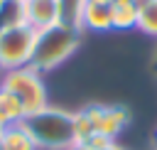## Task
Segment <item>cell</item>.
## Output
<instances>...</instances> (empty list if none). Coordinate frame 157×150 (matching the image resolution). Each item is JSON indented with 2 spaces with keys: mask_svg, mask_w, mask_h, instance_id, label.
Listing matches in <instances>:
<instances>
[{
  "mask_svg": "<svg viewBox=\"0 0 157 150\" xmlns=\"http://www.w3.org/2000/svg\"><path fill=\"white\" fill-rule=\"evenodd\" d=\"M22 125L42 150H69L76 143V113L64 108L47 106L42 111L27 113Z\"/></svg>",
  "mask_w": 157,
  "mask_h": 150,
  "instance_id": "obj_1",
  "label": "cell"
},
{
  "mask_svg": "<svg viewBox=\"0 0 157 150\" xmlns=\"http://www.w3.org/2000/svg\"><path fill=\"white\" fill-rule=\"evenodd\" d=\"M78 39H81V30L69 27L64 22H56L47 30H39L37 39H34V52H32L29 66L39 74L56 69L61 61H66L78 49Z\"/></svg>",
  "mask_w": 157,
  "mask_h": 150,
  "instance_id": "obj_2",
  "label": "cell"
},
{
  "mask_svg": "<svg viewBox=\"0 0 157 150\" xmlns=\"http://www.w3.org/2000/svg\"><path fill=\"white\" fill-rule=\"evenodd\" d=\"M0 86L7 89L10 93H15V96L20 98L25 113H34V111L47 108V89H44L42 74L34 71L32 66H22V69L5 71Z\"/></svg>",
  "mask_w": 157,
  "mask_h": 150,
  "instance_id": "obj_3",
  "label": "cell"
},
{
  "mask_svg": "<svg viewBox=\"0 0 157 150\" xmlns=\"http://www.w3.org/2000/svg\"><path fill=\"white\" fill-rule=\"evenodd\" d=\"M34 39H37V32L25 22H17L10 30H5L0 34V69L12 71V69L29 66Z\"/></svg>",
  "mask_w": 157,
  "mask_h": 150,
  "instance_id": "obj_4",
  "label": "cell"
},
{
  "mask_svg": "<svg viewBox=\"0 0 157 150\" xmlns=\"http://www.w3.org/2000/svg\"><path fill=\"white\" fill-rule=\"evenodd\" d=\"M83 116L88 118L93 135L98 133V135H105V138H113V140H115L118 133H123V128L130 120V113L123 106H86Z\"/></svg>",
  "mask_w": 157,
  "mask_h": 150,
  "instance_id": "obj_5",
  "label": "cell"
},
{
  "mask_svg": "<svg viewBox=\"0 0 157 150\" xmlns=\"http://www.w3.org/2000/svg\"><path fill=\"white\" fill-rule=\"evenodd\" d=\"M22 22L34 32L47 30L59 22V2L56 0H22Z\"/></svg>",
  "mask_w": 157,
  "mask_h": 150,
  "instance_id": "obj_6",
  "label": "cell"
},
{
  "mask_svg": "<svg viewBox=\"0 0 157 150\" xmlns=\"http://www.w3.org/2000/svg\"><path fill=\"white\" fill-rule=\"evenodd\" d=\"M83 27L88 30H96V32H108L113 30V15H110V5H103V2H86L83 7V20H81Z\"/></svg>",
  "mask_w": 157,
  "mask_h": 150,
  "instance_id": "obj_7",
  "label": "cell"
},
{
  "mask_svg": "<svg viewBox=\"0 0 157 150\" xmlns=\"http://www.w3.org/2000/svg\"><path fill=\"white\" fill-rule=\"evenodd\" d=\"M0 150H37L32 135L27 133V128L22 123L7 125L2 138H0Z\"/></svg>",
  "mask_w": 157,
  "mask_h": 150,
  "instance_id": "obj_8",
  "label": "cell"
},
{
  "mask_svg": "<svg viewBox=\"0 0 157 150\" xmlns=\"http://www.w3.org/2000/svg\"><path fill=\"white\" fill-rule=\"evenodd\" d=\"M25 116L27 113H25L20 98L15 93H10L7 89L0 86V123L7 128V125H15V123H22Z\"/></svg>",
  "mask_w": 157,
  "mask_h": 150,
  "instance_id": "obj_9",
  "label": "cell"
},
{
  "mask_svg": "<svg viewBox=\"0 0 157 150\" xmlns=\"http://www.w3.org/2000/svg\"><path fill=\"white\" fill-rule=\"evenodd\" d=\"M110 15H113V30H130L137 25V5L132 2L115 0L110 5Z\"/></svg>",
  "mask_w": 157,
  "mask_h": 150,
  "instance_id": "obj_10",
  "label": "cell"
},
{
  "mask_svg": "<svg viewBox=\"0 0 157 150\" xmlns=\"http://www.w3.org/2000/svg\"><path fill=\"white\" fill-rule=\"evenodd\" d=\"M59 2V22L81 30V20H83V7L88 0H56Z\"/></svg>",
  "mask_w": 157,
  "mask_h": 150,
  "instance_id": "obj_11",
  "label": "cell"
},
{
  "mask_svg": "<svg viewBox=\"0 0 157 150\" xmlns=\"http://www.w3.org/2000/svg\"><path fill=\"white\" fill-rule=\"evenodd\" d=\"M135 27L150 37H157V0H145L137 7V25Z\"/></svg>",
  "mask_w": 157,
  "mask_h": 150,
  "instance_id": "obj_12",
  "label": "cell"
},
{
  "mask_svg": "<svg viewBox=\"0 0 157 150\" xmlns=\"http://www.w3.org/2000/svg\"><path fill=\"white\" fill-rule=\"evenodd\" d=\"M17 22H22V0H2L0 2V34Z\"/></svg>",
  "mask_w": 157,
  "mask_h": 150,
  "instance_id": "obj_13",
  "label": "cell"
},
{
  "mask_svg": "<svg viewBox=\"0 0 157 150\" xmlns=\"http://www.w3.org/2000/svg\"><path fill=\"white\" fill-rule=\"evenodd\" d=\"M91 2H103V5H113L115 0H91Z\"/></svg>",
  "mask_w": 157,
  "mask_h": 150,
  "instance_id": "obj_14",
  "label": "cell"
},
{
  "mask_svg": "<svg viewBox=\"0 0 157 150\" xmlns=\"http://www.w3.org/2000/svg\"><path fill=\"white\" fill-rule=\"evenodd\" d=\"M125 2H132V5H137V7H140V5L145 2V0H125Z\"/></svg>",
  "mask_w": 157,
  "mask_h": 150,
  "instance_id": "obj_15",
  "label": "cell"
},
{
  "mask_svg": "<svg viewBox=\"0 0 157 150\" xmlns=\"http://www.w3.org/2000/svg\"><path fill=\"white\" fill-rule=\"evenodd\" d=\"M105 150H125V148H120V145H115V143H113V145H110V148H105Z\"/></svg>",
  "mask_w": 157,
  "mask_h": 150,
  "instance_id": "obj_16",
  "label": "cell"
},
{
  "mask_svg": "<svg viewBox=\"0 0 157 150\" xmlns=\"http://www.w3.org/2000/svg\"><path fill=\"white\" fill-rule=\"evenodd\" d=\"M2 133H5V125H2V123H0V138H2Z\"/></svg>",
  "mask_w": 157,
  "mask_h": 150,
  "instance_id": "obj_17",
  "label": "cell"
},
{
  "mask_svg": "<svg viewBox=\"0 0 157 150\" xmlns=\"http://www.w3.org/2000/svg\"><path fill=\"white\" fill-rule=\"evenodd\" d=\"M0 2H2V0H0Z\"/></svg>",
  "mask_w": 157,
  "mask_h": 150,
  "instance_id": "obj_18",
  "label": "cell"
}]
</instances>
